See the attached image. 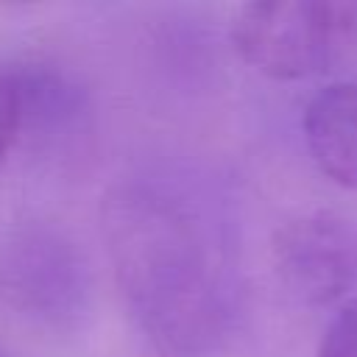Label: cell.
Returning <instances> with one entry per match:
<instances>
[{"mask_svg": "<svg viewBox=\"0 0 357 357\" xmlns=\"http://www.w3.org/2000/svg\"><path fill=\"white\" fill-rule=\"evenodd\" d=\"M354 8L321 0L245 3L231 17V42L245 64L276 81H298L329 67Z\"/></svg>", "mask_w": 357, "mask_h": 357, "instance_id": "6da1fadb", "label": "cell"}, {"mask_svg": "<svg viewBox=\"0 0 357 357\" xmlns=\"http://www.w3.org/2000/svg\"><path fill=\"white\" fill-rule=\"evenodd\" d=\"M282 284L304 304H332L357 282V226L329 209L287 220L273 237Z\"/></svg>", "mask_w": 357, "mask_h": 357, "instance_id": "7a4b0ae2", "label": "cell"}, {"mask_svg": "<svg viewBox=\"0 0 357 357\" xmlns=\"http://www.w3.org/2000/svg\"><path fill=\"white\" fill-rule=\"evenodd\" d=\"M301 128L318 170L335 184L357 190V81L318 89L304 109Z\"/></svg>", "mask_w": 357, "mask_h": 357, "instance_id": "3957f363", "label": "cell"}, {"mask_svg": "<svg viewBox=\"0 0 357 357\" xmlns=\"http://www.w3.org/2000/svg\"><path fill=\"white\" fill-rule=\"evenodd\" d=\"M315 357H357V298L346 301L332 315Z\"/></svg>", "mask_w": 357, "mask_h": 357, "instance_id": "277c9868", "label": "cell"}, {"mask_svg": "<svg viewBox=\"0 0 357 357\" xmlns=\"http://www.w3.org/2000/svg\"><path fill=\"white\" fill-rule=\"evenodd\" d=\"M20 117H22V92L17 78L0 67V165L17 137L20 128Z\"/></svg>", "mask_w": 357, "mask_h": 357, "instance_id": "5b68a950", "label": "cell"}, {"mask_svg": "<svg viewBox=\"0 0 357 357\" xmlns=\"http://www.w3.org/2000/svg\"><path fill=\"white\" fill-rule=\"evenodd\" d=\"M0 357H8V354H6V351H3V349H0Z\"/></svg>", "mask_w": 357, "mask_h": 357, "instance_id": "8992f818", "label": "cell"}]
</instances>
